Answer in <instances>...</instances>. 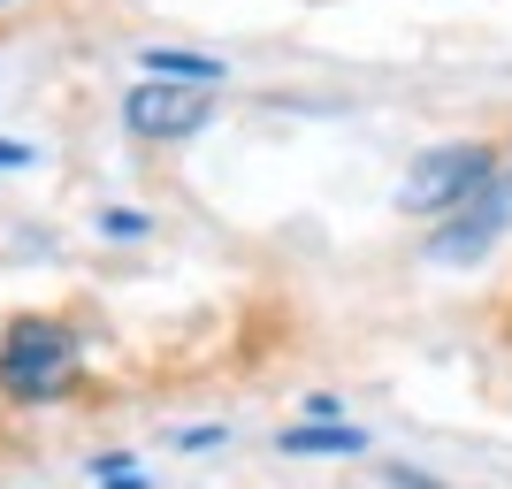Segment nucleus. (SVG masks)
Listing matches in <instances>:
<instances>
[{
	"mask_svg": "<svg viewBox=\"0 0 512 489\" xmlns=\"http://www.w3.org/2000/svg\"><path fill=\"white\" fill-rule=\"evenodd\" d=\"M0 390L23 405H46L77 390V337H69L62 321H16L8 337H0Z\"/></svg>",
	"mask_w": 512,
	"mask_h": 489,
	"instance_id": "1",
	"label": "nucleus"
},
{
	"mask_svg": "<svg viewBox=\"0 0 512 489\" xmlns=\"http://www.w3.org/2000/svg\"><path fill=\"white\" fill-rule=\"evenodd\" d=\"M505 230H512V176L490 169L459 207H451L444 230H436V260H482Z\"/></svg>",
	"mask_w": 512,
	"mask_h": 489,
	"instance_id": "2",
	"label": "nucleus"
},
{
	"mask_svg": "<svg viewBox=\"0 0 512 489\" xmlns=\"http://www.w3.org/2000/svg\"><path fill=\"white\" fill-rule=\"evenodd\" d=\"M490 169H497L490 146H436V153H421V161H413V176H406V207H413V214L459 207V199H467Z\"/></svg>",
	"mask_w": 512,
	"mask_h": 489,
	"instance_id": "3",
	"label": "nucleus"
},
{
	"mask_svg": "<svg viewBox=\"0 0 512 489\" xmlns=\"http://www.w3.org/2000/svg\"><path fill=\"white\" fill-rule=\"evenodd\" d=\"M123 115H130V130L138 138H184V130H199L207 123V85H138L123 100Z\"/></svg>",
	"mask_w": 512,
	"mask_h": 489,
	"instance_id": "4",
	"label": "nucleus"
},
{
	"mask_svg": "<svg viewBox=\"0 0 512 489\" xmlns=\"http://www.w3.org/2000/svg\"><path fill=\"white\" fill-rule=\"evenodd\" d=\"M153 77H192V85H222V62H199V54H176V46H161V54H146Z\"/></svg>",
	"mask_w": 512,
	"mask_h": 489,
	"instance_id": "5",
	"label": "nucleus"
},
{
	"mask_svg": "<svg viewBox=\"0 0 512 489\" xmlns=\"http://www.w3.org/2000/svg\"><path fill=\"white\" fill-rule=\"evenodd\" d=\"M283 451H360V436L352 428H291Z\"/></svg>",
	"mask_w": 512,
	"mask_h": 489,
	"instance_id": "6",
	"label": "nucleus"
}]
</instances>
